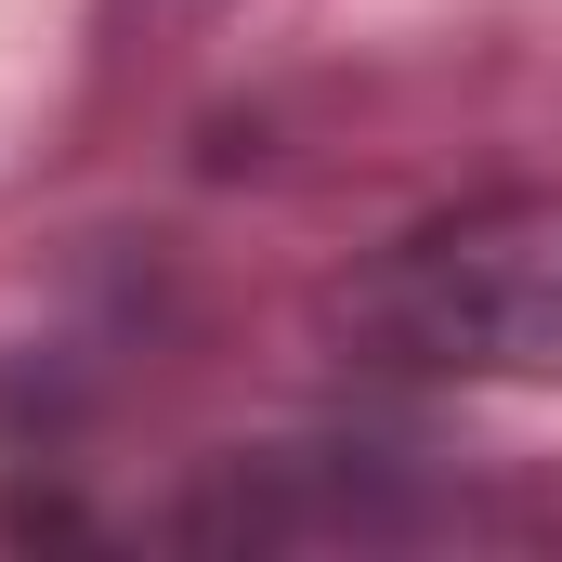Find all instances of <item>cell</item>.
Wrapping results in <instances>:
<instances>
[{
    "label": "cell",
    "instance_id": "obj_1",
    "mask_svg": "<svg viewBox=\"0 0 562 562\" xmlns=\"http://www.w3.org/2000/svg\"><path fill=\"white\" fill-rule=\"evenodd\" d=\"M340 353L431 393H562V183L458 196L367 249L327 301Z\"/></svg>",
    "mask_w": 562,
    "mask_h": 562
}]
</instances>
